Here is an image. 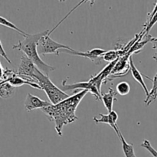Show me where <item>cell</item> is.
<instances>
[{"mask_svg":"<svg viewBox=\"0 0 157 157\" xmlns=\"http://www.w3.org/2000/svg\"><path fill=\"white\" fill-rule=\"evenodd\" d=\"M87 93V90L79 91L59 104L55 105L52 104L41 110L48 121L55 124V131L59 136H62V130L64 126L78 120L76 110Z\"/></svg>","mask_w":157,"mask_h":157,"instance_id":"cell-1","label":"cell"},{"mask_svg":"<svg viewBox=\"0 0 157 157\" xmlns=\"http://www.w3.org/2000/svg\"><path fill=\"white\" fill-rule=\"evenodd\" d=\"M48 32L49 30H47L45 32H40V33L29 35L27 37L24 38V40L19 41L17 44H15L12 46L13 49L21 51L29 59L33 61V63L40 71H41L43 74L48 75V76L51 71H53L55 70V67L46 64L40 58L38 51V45L40 39L44 35H47Z\"/></svg>","mask_w":157,"mask_h":157,"instance_id":"cell-2","label":"cell"},{"mask_svg":"<svg viewBox=\"0 0 157 157\" xmlns=\"http://www.w3.org/2000/svg\"><path fill=\"white\" fill-rule=\"evenodd\" d=\"M34 80L35 81L36 84H38L41 87V90H44V93L47 95L48 98L49 99V101L53 105L62 102L63 101L67 99L70 97L65 92L58 88L51 81V79L48 75L43 74L38 68L35 70Z\"/></svg>","mask_w":157,"mask_h":157,"instance_id":"cell-3","label":"cell"},{"mask_svg":"<svg viewBox=\"0 0 157 157\" xmlns=\"http://www.w3.org/2000/svg\"><path fill=\"white\" fill-rule=\"evenodd\" d=\"M84 2L82 1L81 2H80L79 4L77 5L75 8H74L72 10H71L69 12V13L61 20L60 22H58L52 30L49 31L47 35H44L42 38L40 39L39 42H38V51L39 55H48V54H54V55H59V52L61 50H63V49H67V50L70 51H73L74 49L68 47V46L65 45V44H61V43H58L57 41H54L53 39H52V38L50 37V35H52V32L72 13V12L75 10L78 7H79L81 4H83Z\"/></svg>","mask_w":157,"mask_h":157,"instance_id":"cell-4","label":"cell"},{"mask_svg":"<svg viewBox=\"0 0 157 157\" xmlns=\"http://www.w3.org/2000/svg\"><path fill=\"white\" fill-rule=\"evenodd\" d=\"M62 87H64V90H71L75 91V93H78L82 90H87L90 92L92 95L94 97L96 101H101V92L98 89V87L90 81H81V82L75 83V84H67L66 80H64L62 82Z\"/></svg>","mask_w":157,"mask_h":157,"instance_id":"cell-5","label":"cell"},{"mask_svg":"<svg viewBox=\"0 0 157 157\" xmlns=\"http://www.w3.org/2000/svg\"><path fill=\"white\" fill-rule=\"evenodd\" d=\"M132 55H133L129 52L127 55H124V56L118 59L116 65L113 67L111 75L109 78V81H113L115 78L125 76L128 73L129 71H130V58Z\"/></svg>","mask_w":157,"mask_h":157,"instance_id":"cell-6","label":"cell"},{"mask_svg":"<svg viewBox=\"0 0 157 157\" xmlns=\"http://www.w3.org/2000/svg\"><path fill=\"white\" fill-rule=\"evenodd\" d=\"M36 69L37 67L34 64L33 61L29 59L25 55H23L21 58V61H20L18 70L16 71V73L21 77H28V78H30L34 80V76H35V72Z\"/></svg>","mask_w":157,"mask_h":157,"instance_id":"cell-7","label":"cell"},{"mask_svg":"<svg viewBox=\"0 0 157 157\" xmlns=\"http://www.w3.org/2000/svg\"><path fill=\"white\" fill-rule=\"evenodd\" d=\"M117 120L118 114L114 110H113L110 113H108V114L100 113L99 117H94V121L96 124H108L110 127L113 129V130L116 132L117 135L119 136L120 133H121V130H120L119 127L117 126Z\"/></svg>","mask_w":157,"mask_h":157,"instance_id":"cell-8","label":"cell"},{"mask_svg":"<svg viewBox=\"0 0 157 157\" xmlns=\"http://www.w3.org/2000/svg\"><path fill=\"white\" fill-rule=\"evenodd\" d=\"M52 105L50 101L41 100L38 97L28 94L25 101V109L26 111L29 112L35 109H44L45 107Z\"/></svg>","mask_w":157,"mask_h":157,"instance_id":"cell-9","label":"cell"},{"mask_svg":"<svg viewBox=\"0 0 157 157\" xmlns=\"http://www.w3.org/2000/svg\"><path fill=\"white\" fill-rule=\"evenodd\" d=\"M60 52L68 54V55H75V56L84 57V58H88L90 61H95L97 59H102V56L106 53L107 51L101 48H94L92 49V50L87 51V52H79V51L76 50L70 51L67 50V49H63V50H61Z\"/></svg>","mask_w":157,"mask_h":157,"instance_id":"cell-10","label":"cell"},{"mask_svg":"<svg viewBox=\"0 0 157 157\" xmlns=\"http://www.w3.org/2000/svg\"><path fill=\"white\" fill-rule=\"evenodd\" d=\"M117 92L115 91L113 88L110 87L108 92L101 94V101H103L104 107L107 110L108 113L113 111V106L114 101H117Z\"/></svg>","mask_w":157,"mask_h":157,"instance_id":"cell-11","label":"cell"},{"mask_svg":"<svg viewBox=\"0 0 157 157\" xmlns=\"http://www.w3.org/2000/svg\"><path fill=\"white\" fill-rule=\"evenodd\" d=\"M1 82H8L15 87H21V86L26 84V85L31 86V87H33V88L38 89V90H41V87H40L38 84H36V83L31 82V81H27V80L24 79L23 78L20 77L19 75L16 73V72H15V74L13 75V76L11 77V78H9L8 80H6V81H1Z\"/></svg>","mask_w":157,"mask_h":157,"instance_id":"cell-12","label":"cell"},{"mask_svg":"<svg viewBox=\"0 0 157 157\" xmlns=\"http://www.w3.org/2000/svg\"><path fill=\"white\" fill-rule=\"evenodd\" d=\"M130 71H131L132 76H133V78H134L135 81H136V82H138L140 84L141 87H143V89H144V90L145 91L146 95H147V97L149 95V94H150V91H149L148 89H147V85H146L145 84V81H144V78H143V75L139 71V70H138V69L136 68V66H135L134 63H133V57L132 56L130 57Z\"/></svg>","mask_w":157,"mask_h":157,"instance_id":"cell-13","label":"cell"},{"mask_svg":"<svg viewBox=\"0 0 157 157\" xmlns=\"http://www.w3.org/2000/svg\"><path fill=\"white\" fill-rule=\"evenodd\" d=\"M16 87L8 82L0 83V97L3 99H9L15 95Z\"/></svg>","mask_w":157,"mask_h":157,"instance_id":"cell-14","label":"cell"},{"mask_svg":"<svg viewBox=\"0 0 157 157\" xmlns=\"http://www.w3.org/2000/svg\"><path fill=\"white\" fill-rule=\"evenodd\" d=\"M118 137L121 140V144H122L123 152H124L125 157H136V154H135L134 148H133V144H128V143L126 141L125 138L124 137V136H123V134L121 133V132Z\"/></svg>","mask_w":157,"mask_h":157,"instance_id":"cell-15","label":"cell"},{"mask_svg":"<svg viewBox=\"0 0 157 157\" xmlns=\"http://www.w3.org/2000/svg\"><path fill=\"white\" fill-rule=\"evenodd\" d=\"M153 81V86H152V88L150 90V94H149L148 96L145 99V104L147 107L150 106L152 103L154 102L157 98V73L154 76Z\"/></svg>","mask_w":157,"mask_h":157,"instance_id":"cell-16","label":"cell"},{"mask_svg":"<svg viewBox=\"0 0 157 157\" xmlns=\"http://www.w3.org/2000/svg\"><path fill=\"white\" fill-rule=\"evenodd\" d=\"M0 24H1L2 25L6 26V27L9 28V29H13V30L16 31L18 33H19L20 35H22V36H24V38H25V37H27L28 35H29V34H27L26 32H25L24 31H22V30H21L20 29H18V28L15 25H14L13 23H12L11 21H9V20L6 19V18H5L4 17H2V16L0 17Z\"/></svg>","mask_w":157,"mask_h":157,"instance_id":"cell-17","label":"cell"},{"mask_svg":"<svg viewBox=\"0 0 157 157\" xmlns=\"http://www.w3.org/2000/svg\"><path fill=\"white\" fill-rule=\"evenodd\" d=\"M117 92L118 94L121 96H125L127 95L130 91V85L127 81H121L119 84H117L116 87Z\"/></svg>","mask_w":157,"mask_h":157,"instance_id":"cell-18","label":"cell"},{"mask_svg":"<svg viewBox=\"0 0 157 157\" xmlns=\"http://www.w3.org/2000/svg\"><path fill=\"white\" fill-rule=\"evenodd\" d=\"M156 22H157V12L153 18H150V20H147L146 24H144V29L142 30L143 36H144V37L148 36L149 32H150V31L151 30L152 28L154 26V25L156 24Z\"/></svg>","mask_w":157,"mask_h":157,"instance_id":"cell-19","label":"cell"},{"mask_svg":"<svg viewBox=\"0 0 157 157\" xmlns=\"http://www.w3.org/2000/svg\"><path fill=\"white\" fill-rule=\"evenodd\" d=\"M141 147L145 148L147 150H148V151L153 155V157H157V151L154 148H153V147H152L151 144H150V142L149 140H144L143 144H141Z\"/></svg>","mask_w":157,"mask_h":157,"instance_id":"cell-20","label":"cell"},{"mask_svg":"<svg viewBox=\"0 0 157 157\" xmlns=\"http://www.w3.org/2000/svg\"><path fill=\"white\" fill-rule=\"evenodd\" d=\"M0 47H1V51H0V55H1V56L3 57V58H4L5 59L8 61V63L11 64V63H12V61H11V60L9 58V57H8L6 52H5L4 48H3V44H2V41L0 42Z\"/></svg>","mask_w":157,"mask_h":157,"instance_id":"cell-21","label":"cell"},{"mask_svg":"<svg viewBox=\"0 0 157 157\" xmlns=\"http://www.w3.org/2000/svg\"><path fill=\"white\" fill-rule=\"evenodd\" d=\"M152 43L153 44V48L156 50V53L153 55V59L157 61V38H153V40H152Z\"/></svg>","mask_w":157,"mask_h":157,"instance_id":"cell-22","label":"cell"}]
</instances>
